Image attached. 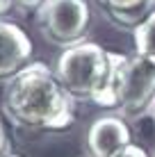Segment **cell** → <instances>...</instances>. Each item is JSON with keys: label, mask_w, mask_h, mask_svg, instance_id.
<instances>
[{"label": "cell", "mask_w": 155, "mask_h": 157, "mask_svg": "<svg viewBox=\"0 0 155 157\" xmlns=\"http://www.w3.org/2000/svg\"><path fill=\"white\" fill-rule=\"evenodd\" d=\"M55 75L73 98L94 102L110 75V50L94 41L73 43L60 52Z\"/></svg>", "instance_id": "obj_2"}, {"label": "cell", "mask_w": 155, "mask_h": 157, "mask_svg": "<svg viewBox=\"0 0 155 157\" xmlns=\"http://www.w3.org/2000/svg\"><path fill=\"white\" fill-rule=\"evenodd\" d=\"M32 41L21 25L0 18V80H9L30 64Z\"/></svg>", "instance_id": "obj_6"}, {"label": "cell", "mask_w": 155, "mask_h": 157, "mask_svg": "<svg viewBox=\"0 0 155 157\" xmlns=\"http://www.w3.org/2000/svg\"><path fill=\"white\" fill-rule=\"evenodd\" d=\"M44 5V0H14V7L21 12H37Z\"/></svg>", "instance_id": "obj_11"}, {"label": "cell", "mask_w": 155, "mask_h": 157, "mask_svg": "<svg viewBox=\"0 0 155 157\" xmlns=\"http://www.w3.org/2000/svg\"><path fill=\"white\" fill-rule=\"evenodd\" d=\"M39 30L50 43L68 48L84 41L89 30L91 9L87 0H44L37 9Z\"/></svg>", "instance_id": "obj_3"}, {"label": "cell", "mask_w": 155, "mask_h": 157, "mask_svg": "<svg viewBox=\"0 0 155 157\" xmlns=\"http://www.w3.org/2000/svg\"><path fill=\"white\" fill-rule=\"evenodd\" d=\"M112 157H148V153L141 148V146H137V144H128L123 150H119V153L112 155Z\"/></svg>", "instance_id": "obj_10"}, {"label": "cell", "mask_w": 155, "mask_h": 157, "mask_svg": "<svg viewBox=\"0 0 155 157\" xmlns=\"http://www.w3.org/2000/svg\"><path fill=\"white\" fill-rule=\"evenodd\" d=\"M155 98V62L144 55H126L121 66V94L119 114L126 118H137L148 114Z\"/></svg>", "instance_id": "obj_4"}, {"label": "cell", "mask_w": 155, "mask_h": 157, "mask_svg": "<svg viewBox=\"0 0 155 157\" xmlns=\"http://www.w3.org/2000/svg\"><path fill=\"white\" fill-rule=\"evenodd\" d=\"M5 114L16 125L37 132H62L76 121V98L52 68L30 62L5 86Z\"/></svg>", "instance_id": "obj_1"}, {"label": "cell", "mask_w": 155, "mask_h": 157, "mask_svg": "<svg viewBox=\"0 0 155 157\" xmlns=\"http://www.w3.org/2000/svg\"><path fill=\"white\" fill-rule=\"evenodd\" d=\"M12 7H14V0H0V18H2Z\"/></svg>", "instance_id": "obj_12"}, {"label": "cell", "mask_w": 155, "mask_h": 157, "mask_svg": "<svg viewBox=\"0 0 155 157\" xmlns=\"http://www.w3.org/2000/svg\"><path fill=\"white\" fill-rule=\"evenodd\" d=\"M132 144V134L121 114L98 116L87 130V153L89 157H112Z\"/></svg>", "instance_id": "obj_5"}, {"label": "cell", "mask_w": 155, "mask_h": 157, "mask_svg": "<svg viewBox=\"0 0 155 157\" xmlns=\"http://www.w3.org/2000/svg\"><path fill=\"white\" fill-rule=\"evenodd\" d=\"M148 116L155 121V98H153V102H151V107H148Z\"/></svg>", "instance_id": "obj_13"}, {"label": "cell", "mask_w": 155, "mask_h": 157, "mask_svg": "<svg viewBox=\"0 0 155 157\" xmlns=\"http://www.w3.org/2000/svg\"><path fill=\"white\" fill-rule=\"evenodd\" d=\"M153 157H155V153H153Z\"/></svg>", "instance_id": "obj_15"}, {"label": "cell", "mask_w": 155, "mask_h": 157, "mask_svg": "<svg viewBox=\"0 0 155 157\" xmlns=\"http://www.w3.org/2000/svg\"><path fill=\"white\" fill-rule=\"evenodd\" d=\"M132 41H135L137 55H144L155 62V9L137 28H132Z\"/></svg>", "instance_id": "obj_8"}, {"label": "cell", "mask_w": 155, "mask_h": 157, "mask_svg": "<svg viewBox=\"0 0 155 157\" xmlns=\"http://www.w3.org/2000/svg\"><path fill=\"white\" fill-rule=\"evenodd\" d=\"M9 157H18V155H9Z\"/></svg>", "instance_id": "obj_14"}, {"label": "cell", "mask_w": 155, "mask_h": 157, "mask_svg": "<svg viewBox=\"0 0 155 157\" xmlns=\"http://www.w3.org/2000/svg\"><path fill=\"white\" fill-rule=\"evenodd\" d=\"M9 155H14L12 153V139H9V134H7L2 116H0V157H9Z\"/></svg>", "instance_id": "obj_9"}, {"label": "cell", "mask_w": 155, "mask_h": 157, "mask_svg": "<svg viewBox=\"0 0 155 157\" xmlns=\"http://www.w3.org/2000/svg\"><path fill=\"white\" fill-rule=\"evenodd\" d=\"M116 23L137 28L153 12L155 0H98Z\"/></svg>", "instance_id": "obj_7"}]
</instances>
